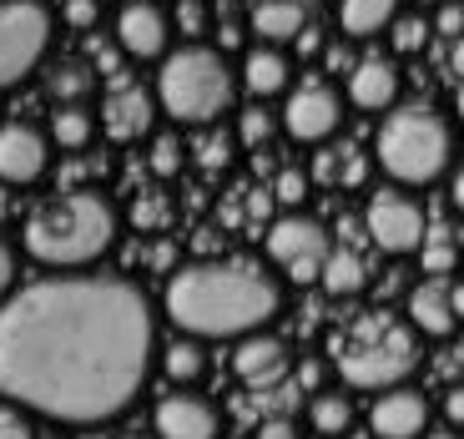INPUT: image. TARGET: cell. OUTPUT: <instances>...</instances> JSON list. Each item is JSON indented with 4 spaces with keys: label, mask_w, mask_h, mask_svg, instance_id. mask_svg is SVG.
I'll use <instances>...</instances> for the list:
<instances>
[{
    "label": "cell",
    "mask_w": 464,
    "mask_h": 439,
    "mask_svg": "<svg viewBox=\"0 0 464 439\" xmlns=\"http://www.w3.org/2000/svg\"><path fill=\"white\" fill-rule=\"evenodd\" d=\"M399 21V0H338V25L348 35H379Z\"/></svg>",
    "instance_id": "obj_21"
},
{
    "label": "cell",
    "mask_w": 464,
    "mask_h": 439,
    "mask_svg": "<svg viewBox=\"0 0 464 439\" xmlns=\"http://www.w3.org/2000/svg\"><path fill=\"white\" fill-rule=\"evenodd\" d=\"M151 354L157 318L127 278H41L0 308V399L61 424L116 419Z\"/></svg>",
    "instance_id": "obj_1"
},
{
    "label": "cell",
    "mask_w": 464,
    "mask_h": 439,
    "mask_svg": "<svg viewBox=\"0 0 464 439\" xmlns=\"http://www.w3.org/2000/svg\"><path fill=\"white\" fill-rule=\"evenodd\" d=\"M430 424V405L419 389H383L373 399V439H419Z\"/></svg>",
    "instance_id": "obj_15"
},
{
    "label": "cell",
    "mask_w": 464,
    "mask_h": 439,
    "mask_svg": "<svg viewBox=\"0 0 464 439\" xmlns=\"http://www.w3.org/2000/svg\"><path fill=\"white\" fill-rule=\"evenodd\" d=\"M363 228H369L379 253H394V258L419 253L424 238H430L424 208H419L404 187H379V192L369 197V208H363Z\"/></svg>",
    "instance_id": "obj_8"
},
{
    "label": "cell",
    "mask_w": 464,
    "mask_h": 439,
    "mask_svg": "<svg viewBox=\"0 0 464 439\" xmlns=\"http://www.w3.org/2000/svg\"><path fill=\"white\" fill-rule=\"evenodd\" d=\"M116 212L102 192H66L25 218V253L46 268H86L111 248Z\"/></svg>",
    "instance_id": "obj_3"
},
{
    "label": "cell",
    "mask_w": 464,
    "mask_h": 439,
    "mask_svg": "<svg viewBox=\"0 0 464 439\" xmlns=\"http://www.w3.org/2000/svg\"><path fill=\"white\" fill-rule=\"evenodd\" d=\"M288 76H293V66L278 46H253L243 56V86L257 102H263V96H283L288 92Z\"/></svg>",
    "instance_id": "obj_20"
},
{
    "label": "cell",
    "mask_w": 464,
    "mask_h": 439,
    "mask_svg": "<svg viewBox=\"0 0 464 439\" xmlns=\"http://www.w3.org/2000/svg\"><path fill=\"white\" fill-rule=\"evenodd\" d=\"M237 96V76L212 46H182L167 51L157 66V102L182 127H208Z\"/></svg>",
    "instance_id": "obj_5"
},
{
    "label": "cell",
    "mask_w": 464,
    "mask_h": 439,
    "mask_svg": "<svg viewBox=\"0 0 464 439\" xmlns=\"http://www.w3.org/2000/svg\"><path fill=\"white\" fill-rule=\"evenodd\" d=\"M86 92H92V71L86 66H61L56 76H51V96H56L61 106H82Z\"/></svg>",
    "instance_id": "obj_26"
},
{
    "label": "cell",
    "mask_w": 464,
    "mask_h": 439,
    "mask_svg": "<svg viewBox=\"0 0 464 439\" xmlns=\"http://www.w3.org/2000/svg\"><path fill=\"white\" fill-rule=\"evenodd\" d=\"M151 116H157L151 96L141 92V86L121 82V86H111V96H106V106H102V127L111 141H137L151 132Z\"/></svg>",
    "instance_id": "obj_17"
},
{
    "label": "cell",
    "mask_w": 464,
    "mask_h": 439,
    "mask_svg": "<svg viewBox=\"0 0 464 439\" xmlns=\"http://www.w3.org/2000/svg\"><path fill=\"white\" fill-rule=\"evenodd\" d=\"M308 419H314V429L324 439H338L348 424H353V405H348L343 394H334V389H318L314 405H308Z\"/></svg>",
    "instance_id": "obj_23"
},
{
    "label": "cell",
    "mask_w": 464,
    "mask_h": 439,
    "mask_svg": "<svg viewBox=\"0 0 464 439\" xmlns=\"http://www.w3.org/2000/svg\"><path fill=\"white\" fill-rule=\"evenodd\" d=\"M187 162V147L177 141V132H162V137L151 141V172L157 177H177Z\"/></svg>",
    "instance_id": "obj_27"
},
{
    "label": "cell",
    "mask_w": 464,
    "mask_h": 439,
    "mask_svg": "<svg viewBox=\"0 0 464 439\" xmlns=\"http://www.w3.org/2000/svg\"><path fill=\"white\" fill-rule=\"evenodd\" d=\"M92 132H96V122L86 106H56V116H51V141L66 151H82L92 141Z\"/></svg>",
    "instance_id": "obj_24"
},
{
    "label": "cell",
    "mask_w": 464,
    "mask_h": 439,
    "mask_svg": "<svg viewBox=\"0 0 464 439\" xmlns=\"http://www.w3.org/2000/svg\"><path fill=\"white\" fill-rule=\"evenodd\" d=\"M151 429H157V439H218L222 419L218 405L202 394H167L151 415Z\"/></svg>",
    "instance_id": "obj_13"
},
{
    "label": "cell",
    "mask_w": 464,
    "mask_h": 439,
    "mask_svg": "<svg viewBox=\"0 0 464 439\" xmlns=\"http://www.w3.org/2000/svg\"><path fill=\"white\" fill-rule=\"evenodd\" d=\"M182 25L187 31H202V5L198 0H182Z\"/></svg>",
    "instance_id": "obj_42"
},
{
    "label": "cell",
    "mask_w": 464,
    "mask_h": 439,
    "mask_svg": "<svg viewBox=\"0 0 464 439\" xmlns=\"http://www.w3.org/2000/svg\"><path fill=\"white\" fill-rule=\"evenodd\" d=\"M273 127H278V122H273V116H267L263 106H253V112L243 116V127H237V137H243V147H263V141L273 137Z\"/></svg>",
    "instance_id": "obj_31"
},
{
    "label": "cell",
    "mask_w": 464,
    "mask_h": 439,
    "mask_svg": "<svg viewBox=\"0 0 464 439\" xmlns=\"http://www.w3.org/2000/svg\"><path fill=\"white\" fill-rule=\"evenodd\" d=\"M121 439H141V434H121Z\"/></svg>",
    "instance_id": "obj_50"
},
{
    "label": "cell",
    "mask_w": 464,
    "mask_h": 439,
    "mask_svg": "<svg viewBox=\"0 0 464 439\" xmlns=\"http://www.w3.org/2000/svg\"><path fill=\"white\" fill-rule=\"evenodd\" d=\"M11 218V192H5V187H0V222Z\"/></svg>",
    "instance_id": "obj_47"
},
{
    "label": "cell",
    "mask_w": 464,
    "mask_h": 439,
    "mask_svg": "<svg viewBox=\"0 0 464 439\" xmlns=\"http://www.w3.org/2000/svg\"><path fill=\"white\" fill-rule=\"evenodd\" d=\"M167 318L187 338H247L263 334L283 308V288L267 268L247 258L187 263L167 283Z\"/></svg>",
    "instance_id": "obj_2"
},
{
    "label": "cell",
    "mask_w": 464,
    "mask_h": 439,
    "mask_svg": "<svg viewBox=\"0 0 464 439\" xmlns=\"http://www.w3.org/2000/svg\"><path fill=\"white\" fill-rule=\"evenodd\" d=\"M334 298H348V293H359L363 288V263L359 253H348V248H338V253H328L324 263V278H318Z\"/></svg>",
    "instance_id": "obj_25"
},
{
    "label": "cell",
    "mask_w": 464,
    "mask_h": 439,
    "mask_svg": "<svg viewBox=\"0 0 464 439\" xmlns=\"http://www.w3.org/2000/svg\"><path fill=\"white\" fill-rule=\"evenodd\" d=\"M162 369L172 384H198L202 374H208V354H202L198 338H172L162 354Z\"/></svg>",
    "instance_id": "obj_22"
},
{
    "label": "cell",
    "mask_w": 464,
    "mask_h": 439,
    "mask_svg": "<svg viewBox=\"0 0 464 439\" xmlns=\"http://www.w3.org/2000/svg\"><path fill=\"white\" fill-rule=\"evenodd\" d=\"M51 167V137L31 122H5L0 127V187L41 182Z\"/></svg>",
    "instance_id": "obj_11"
},
{
    "label": "cell",
    "mask_w": 464,
    "mask_h": 439,
    "mask_svg": "<svg viewBox=\"0 0 464 439\" xmlns=\"http://www.w3.org/2000/svg\"><path fill=\"white\" fill-rule=\"evenodd\" d=\"M424 41H430V25L419 21V15H399L394 21V46L399 51H419Z\"/></svg>",
    "instance_id": "obj_32"
},
{
    "label": "cell",
    "mask_w": 464,
    "mask_h": 439,
    "mask_svg": "<svg viewBox=\"0 0 464 439\" xmlns=\"http://www.w3.org/2000/svg\"><path fill=\"white\" fill-rule=\"evenodd\" d=\"M303 197H308V177H303L298 167H283L278 182H273V202H283V208H298Z\"/></svg>",
    "instance_id": "obj_29"
},
{
    "label": "cell",
    "mask_w": 464,
    "mask_h": 439,
    "mask_svg": "<svg viewBox=\"0 0 464 439\" xmlns=\"http://www.w3.org/2000/svg\"><path fill=\"white\" fill-rule=\"evenodd\" d=\"M373 162L394 177L399 187H430L450 172L454 162V127L450 116L424 102H409L383 116L379 141H373Z\"/></svg>",
    "instance_id": "obj_4"
},
{
    "label": "cell",
    "mask_w": 464,
    "mask_h": 439,
    "mask_svg": "<svg viewBox=\"0 0 464 439\" xmlns=\"http://www.w3.org/2000/svg\"><path fill=\"white\" fill-rule=\"evenodd\" d=\"M15 288V253H11V243H0V298Z\"/></svg>",
    "instance_id": "obj_37"
},
{
    "label": "cell",
    "mask_w": 464,
    "mask_h": 439,
    "mask_svg": "<svg viewBox=\"0 0 464 439\" xmlns=\"http://www.w3.org/2000/svg\"><path fill=\"white\" fill-rule=\"evenodd\" d=\"M298 379L318 394V379H324V364H314V358H308V364H298Z\"/></svg>",
    "instance_id": "obj_43"
},
{
    "label": "cell",
    "mask_w": 464,
    "mask_h": 439,
    "mask_svg": "<svg viewBox=\"0 0 464 439\" xmlns=\"http://www.w3.org/2000/svg\"><path fill=\"white\" fill-rule=\"evenodd\" d=\"M172 41V21L157 0H127L116 11V46L137 61H162Z\"/></svg>",
    "instance_id": "obj_12"
},
{
    "label": "cell",
    "mask_w": 464,
    "mask_h": 439,
    "mask_svg": "<svg viewBox=\"0 0 464 439\" xmlns=\"http://www.w3.org/2000/svg\"><path fill=\"white\" fill-rule=\"evenodd\" d=\"M444 419H450V424H464V384H454V389L444 394Z\"/></svg>",
    "instance_id": "obj_39"
},
{
    "label": "cell",
    "mask_w": 464,
    "mask_h": 439,
    "mask_svg": "<svg viewBox=\"0 0 464 439\" xmlns=\"http://www.w3.org/2000/svg\"><path fill=\"white\" fill-rule=\"evenodd\" d=\"M434 31L450 35V41H459V35H464V5H459V0H444V5H440V15H434Z\"/></svg>",
    "instance_id": "obj_34"
},
{
    "label": "cell",
    "mask_w": 464,
    "mask_h": 439,
    "mask_svg": "<svg viewBox=\"0 0 464 439\" xmlns=\"http://www.w3.org/2000/svg\"><path fill=\"white\" fill-rule=\"evenodd\" d=\"M328 232L324 222L303 218V212H288L267 228V258L293 278V283H318L324 278V263H328Z\"/></svg>",
    "instance_id": "obj_9"
},
{
    "label": "cell",
    "mask_w": 464,
    "mask_h": 439,
    "mask_svg": "<svg viewBox=\"0 0 464 439\" xmlns=\"http://www.w3.org/2000/svg\"><path fill=\"white\" fill-rule=\"evenodd\" d=\"M51 46V11L41 0H0V92L41 66Z\"/></svg>",
    "instance_id": "obj_7"
},
{
    "label": "cell",
    "mask_w": 464,
    "mask_h": 439,
    "mask_svg": "<svg viewBox=\"0 0 464 439\" xmlns=\"http://www.w3.org/2000/svg\"><path fill=\"white\" fill-rule=\"evenodd\" d=\"M314 177H318V182H338V177H343V157H338V151H318Z\"/></svg>",
    "instance_id": "obj_36"
},
{
    "label": "cell",
    "mask_w": 464,
    "mask_h": 439,
    "mask_svg": "<svg viewBox=\"0 0 464 439\" xmlns=\"http://www.w3.org/2000/svg\"><path fill=\"white\" fill-rule=\"evenodd\" d=\"M253 31L263 35V46H283L308 31V11L303 0H257L253 5Z\"/></svg>",
    "instance_id": "obj_19"
},
{
    "label": "cell",
    "mask_w": 464,
    "mask_h": 439,
    "mask_svg": "<svg viewBox=\"0 0 464 439\" xmlns=\"http://www.w3.org/2000/svg\"><path fill=\"white\" fill-rule=\"evenodd\" d=\"M257 439H298V429H293V419H267V424H257Z\"/></svg>",
    "instance_id": "obj_40"
},
{
    "label": "cell",
    "mask_w": 464,
    "mask_h": 439,
    "mask_svg": "<svg viewBox=\"0 0 464 439\" xmlns=\"http://www.w3.org/2000/svg\"><path fill=\"white\" fill-rule=\"evenodd\" d=\"M0 439H35V424H31V409L21 405H0Z\"/></svg>",
    "instance_id": "obj_30"
},
{
    "label": "cell",
    "mask_w": 464,
    "mask_h": 439,
    "mask_svg": "<svg viewBox=\"0 0 464 439\" xmlns=\"http://www.w3.org/2000/svg\"><path fill=\"white\" fill-rule=\"evenodd\" d=\"M66 21L76 25V31L96 25V0H66Z\"/></svg>",
    "instance_id": "obj_35"
},
{
    "label": "cell",
    "mask_w": 464,
    "mask_h": 439,
    "mask_svg": "<svg viewBox=\"0 0 464 439\" xmlns=\"http://www.w3.org/2000/svg\"><path fill=\"white\" fill-rule=\"evenodd\" d=\"M450 66H454V76H464V35L450 41Z\"/></svg>",
    "instance_id": "obj_45"
},
{
    "label": "cell",
    "mask_w": 464,
    "mask_h": 439,
    "mask_svg": "<svg viewBox=\"0 0 464 439\" xmlns=\"http://www.w3.org/2000/svg\"><path fill=\"white\" fill-rule=\"evenodd\" d=\"M232 369H237L243 384H253V389H273V384L288 374V344L273 338V334H247L243 344H237Z\"/></svg>",
    "instance_id": "obj_18"
},
{
    "label": "cell",
    "mask_w": 464,
    "mask_h": 439,
    "mask_svg": "<svg viewBox=\"0 0 464 439\" xmlns=\"http://www.w3.org/2000/svg\"><path fill=\"white\" fill-rule=\"evenodd\" d=\"M338 122H343V102H338V92L328 82H318V76L298 82L288 92V102H283V132H288L293 141H328L338 132Z\"/></svg>",
    "instance_id": "obj_10"
},
{
    "label": "cell",
    "mask_w": 464,
    "mask_h": 439,
    "mask_svg": "<svg viewBox=\"0 0 464 439\" xmlns=\"http://www.w3.org/2000/svg\"><path fill=\"white\" fill-rule=\"evenodd\" d=\"M348 102L359 106V112H389L399 102V66L379 51L359 56L348 66Z\"/></svg>",
    "instance_id": "obj_14"
},
{
    "label": "cell",
    "mask_w": 464,
    "mask_h": 439,
    "mask_svg": "<svg viewBox=\"0 0 464 439\" xmlns=\"http://www.w3.org/2000/svg\"><path fill=\"white\" fill-rule=\"evenodd\" d=\"M363 177H369V162H363L359 151H343V182H348V187H359Z\"/></svg>",
    "instance_id": "obj_38"
},
{
    "label": "cell",
    "mask_w": 464,
    "mask_h": 439,
    "mask_svg": "<svg viewBox=\"0 0 464 439\" xmlns=\"http://www.w3.org/2000/svg\"><path fill=\"white\" fill-rule=\"evenodd\" d=\"M454 116H459V122H464V86H459V92H454Z\"/></svg>",
    "instance_id": "obj_48"
},
{
    "label": "cell",
    "mask_w": 464,
    "mask_h": 439,
    "mask_svg": "<svg viewBox=\"0 0 464 439\" xmlns=\"http://www.w3.org/2000/svg\"><path fill=\"white\" fill-rule=\"evenodd\" d=\"M424 5H444V0H424Z\"/></svg>",
    "instance_id": "obj_49"
},
{
    "label": "cell",
    "mask_w": 464,
    "mask_h": 439,
    "mask_svg": "<svg viewBox=\"0 0 464 439\" xmlns=\"http://www.w3.org/2000/svg\"><path fill=\"white\" fill-rule=\"evenodd\" d=\"M334 354H338V374H343L353 389H399V384L414 374L419 364V334L389 313H363L353 334L338 344L334 338Z\"/></svg>",
    "instance_id": "obj_6"
},
{
    "label": "cell",
    "mask_w": 464,
    "mask_h": 439,
    "mask_svg": "<svg viewBox=\"0 0 464 439\" xmlns=\"http://www.w3.org/2000/svg\"><path fill=\"white\" fill-rule=\"evenodd\" d=\"M202 167H208V172H227V162H232V141L227 137H222V132H218V137H202Z\"/></svg>",
    "instance_id": "obj_33"
},
{
    "label": "cell",
    "mask_w": 464,
    "mask_h": 439,
    "mask_svg": "<svg viewBox=\"0 0 464 439\" xmlns=\"http://www.w3.org/2000/svg\"><path fill=\"white\" fill-rule=\"evenodd\" d=\"M137 222H141V228H157V222H162V202H157V197L137 202Z\"/></svg>",
    "instance_id": "obj_41"
},
{
    "label": "cell",
    "mask_w": 464,
    "mask_h": 439,
    "mask_svg": "<svg viewBox=\"0 0 464 439\" xmlns=\"http://www.w3.org/2000/svg\"><path fill=\"white\" fill-rule=\"evenodd\" d=\"M450 202L464 212V167H454V177H450Z\"/></svg>",
    "instance_id": "obj_44"
},
{
    "label": "cell",
    "mask_w": 464,
    "mask_h": 439,
    "mask_svg": "<svg viewBox=\"0 0 464 439\" xmlns=\"http://www.w3.org/2000/svg\"><path fill=\"white\" fill-rule=\"evenodd\" d=\"M298 51H303V56H314V51H318V31H303L298 35Z\"/></svg>",
    "instance_id": "obj_46"
},
{
    "label": "cell",
    "mask_w": 464,
    "mask_h": 439,
    "mask_svg": "<svg viewBox=\"0 0 464 439\" xmlns=\"http://www.w3.org/2000/svg\"><path fill=\"white\" fill-rule=\"evenodd\" d=\"M419 263H424V273L430 278H444L454 268V243H450V232H430L424 238V248H419Z\"/></svg>",
    "instance_id": "obj_28"
},
{
    "label": "cell",
    "mask_w": 464,
    "mask_h": 439,
    "mask_svg": "<svg viewBox=\"0 0 464 439\" xmlns=\"http://www.w3.org/2000/svg\"><path fill=\"white\" fill-rule=\"evenodd\" d=\"M434 439H450V434H434Z\"/></svg>",
    "instance_id": "obj_51"
},
{
    "label": "cell",
    "mask_w": 464,
    "mask_h": 439,
    "mask_svg": "<svg viewBox=\"0 0 464 439\" xmlns=\"http://www.w3.org/2000/svg\"><path fill=\"white\" fill-rule=\"evenodd\" d=\"M409 328L424 338H450L454 324H459V313H454V293L444 278H430V283H419V288H409Z\"/></svg>",
    "instance_id": "obj_16"
}]
</instances>
